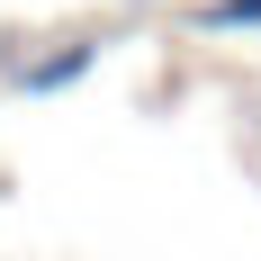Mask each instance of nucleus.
Wrapping results in <instances>:
<instances>
[{"instance_id": "f257e3e1", "label": "nucleus", "mask_w": 261, "mask_h": 261, "mask_svg": "<svg viewBox=\"0 0 261 261\" xmlns=\"http://www.w3.org/2000/svg\"><path fill=\"white\" fill-rule=\"evenodd\" d=\"M90 54H99V45H63V54H45V63L27 72V90L45 99V90H63V81H81V72H90Z\"/></svg>"}, {"instance_id": "f03ea898", "label": "nucleus", "mask_w": 261, "mask_h": 261, "mask_svg": "<svg viewBox=\"0 0 261 261\" xmlns=\"http://www.w3.org/2000/svg\"><path fill=\"white\" fill-rule=\"evenodd\" d=\"M198 27H261V0H216V9H198Z\"/></svg>"}]
</instances>
